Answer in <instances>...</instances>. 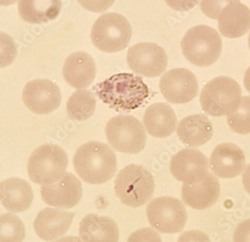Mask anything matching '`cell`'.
Segmentation results:
<instances>
[{"mask_svg": "<svg viewBox=\"0 0 250 242\" xmlns=\"http://www.w3.org/2000/svg\"><path fill=\"white\" fill-rule=\"evenodd\" d=\"M26 236V229L22 220L16 215H0V242H22Z\"/></svg>", "mask_w": 250, "mask_h": 242, "instance_id": "obj_26", "label": "cell"}, {"mask_svg": "<svg viewBox=\"0 0 250 242\" xmlns=\"http://www.w3.org/2000/svg\"><path fill=\"white\" fill-rule=\"evenodd\" d=\"M160 89L168 102L183 105L194 99L199 91L197 78L185 68H175L161 77Z\"/></svg>", "mask_w": 250, "mask_h": 242, "instance_id": "obj_11", "label": "cell"}, {"mask_svg": "<svg viewBox=\"0 0 250 242\" xmlns=\"http://www.w3.org/2000/svg\"><path fill=\"white\" fill-rule=\"evenodd\" d=\"M218 27L222 35L229 39L244 36L250 29V10L241 2L229 4L222 11Z\"/></svg>", "mask_w": 250, "mask_h": 242, "instance_id": "obj_22", "label": "cell"}, {"mask_svg": "<svg viewBox=\"0 0 250 242\" xmlns=\"http://www.w3.org/2000/svg\"><path fill=\"white\" fill-rule=\"evenodd\" d=\"M170 170L178 181L194 184L208 173V160L197 149H184L171 159Z\"/></svg>", "mask_w": 250, "mask_h": 242, "instance_id": "obj_14", "label": "cell"}, {"mask_svg": "<svg viewBox=\"0 0 250 242\" xmlns=\"http://www.w3.org/2000/svg\"><path fill=\"white\" fill-rule=\"evenodd\" d=\"M132 28L123 15L106 13L98 18L92 28L91 39L97 48L105 53H116L128 46Z\"/></svg>", "mask_w": 250, "mask_h": 242, "instance_id": "obj_7", "label": "cell"}, {"mask_svg": "<svg viewBox=\"0 0 250 242\" xmlns=\"http://www.w3.org/2000/svg\"><path fill=\"white\" fill-rule=\"evenodd\" d=\"M18 0H0V5L2 6H8V5H13Z\"/></svg>", "mask_w": 250, "mask_h": 242, "instance_id": "obj_38", "label": "cell"}, {"mask_svg": "<svg viewBox=\"0 0 250 242\" xmlns=\"http://www.w3.org/2000/svg\"><path fill=\"white\" fill-rule=\"evenodd\" d=\"M241 95L235 80L226 76L215 77L201 91V106L210 116H228L239 106Z\"/></svg>", "mask_w": 250, "mask_h": 242, "instance_id": "obj_6", "label": "cell"}, {"mask_svg": "<svg viewBox=\"0 0 250 242\" xmlns=\"http://www.w3.org/2000/svg\"><path fill=\"white\" fill-rule=\"evenodd\" d=\"M95 95L117 112H130L149 96V88L140 76L120 73L111 76L92 88Z\"/></svg>", "mask_w": 250, "mask_h": 242, "instance_id": "obj_1", "label": "cell"}, {"mask_svg": "<svg viewBox=\"0 0 250 242\" xmlns=\"http://www.w3.org/2000/svg\"><path fill=\"white\" fill-rule=\"evenodd\" d=\"M109 144L120 153L137 154L146 146V131L143 124L132 116H117L106 124Z\"/></svg>", "mask_w": 250, "mask_h": 242, "instance_id": "obj_8", "label": "cell"}, {"mask_svg": "<svg viewBox=\"0 0 250 242\" xmlns=\"http://www.w3.org/2000/svg\"><path fill=\"white\" fill-rule=\"evenodd\" d=\"M143 123L147 133L154 137H168L176 129L175 112L166 103H156L145 112Z\"/></svg>", "mask_w": 250, "mask_h": 242, "instance_id": "obj_20", "label": "cell"}, {"mask_svg": "<svg viewBox=\"0 0 250 242\" xmlns=\"http://www.w3.org/2000/svg\"><path fill=\"white\" fill-rule=\"evenodd\" d=\"M178 242H210V241L206 233L198 230H190L182 233Z\"/></svg>", "mask_w": 250, "mask_h": 242, "instance_id": "obj_33", "label": "cell"}, {"mask_svg": "<svg viewBox=\"0 0 250 242\" xmlns=\"http://www.w3.org/2000/svg\"><path fill=\"white\" fill-rule=\"evenodd\" d=\"M146 213L150 225L162 233H179L188 220L184 204L179 199L170 197L153 199L147 205Z\"/></svg>", "mask_w": 250, "mask_h": 242, "instance_id": "obj_9", "label": "cell"}, {"mask_svg": "<svg viewBox=\"0 0 250 242\" xmlns=\"http://www.w3.org/2000/svg\"><path fill=\"white\" fill-rule=\"evenodd\" d=\"M75 213L46 208L38 214L34 229L41 239L47 242L64 236L72 223Z\"/></svg>", "mask_w": 250, "mask_h": 242, "instance_id": "obj_17", "label": "cell"}, {"mask_svg": "<svg viewBox=\"0 0 250 242\" xmlns=\"http://www.w3.org/2000/svg\"><path fill=\"white\" fill-rule=\"evenodd\" d=\"M33 198L32 187L25 180L10 178L0 183V201L9 212H25L32 205Z\"/></svg>", "mask_w": 250, "mask_h": 242, "instance_id": "obj_19", "label": "cell"}, {"mask_svg": "<svg viewBox=\"0 0 250 242\" xmlns=\"http://www.w3.org/2000/svg\"><path fill=\"white\" fill-rule=\"evenodd\" d=\"M243 184L244 189L250 194V164L247 166L243 174Z\"/></svg>", "mask_w": 250, "mask_h": 242, "instance_id": "obj_35", "label": "cell"}, {"mask_svg": "<svg viewBox=\"0 0 250 242\" xmlns=\"http://www.w3.org/2000/svg\"><path fill=\"white\" fill-rule=\"evenodd\" d=\"M56 242H83L81 239L74 236H67V237L62 238L60 240L56 241Z\"/></svg>", "mask_w": 250, "mask_h": 242, "instance_id": "obj_37", "label": "cell"}, {"mask_svg": "<svg viewBox=\"0 0 250 242\" xmlns=\"http://www.w3.org/2000/svg\"><path fill=\"white\" fill-rule=\"evenodd\" d=\"M245 166L244 152L232 143L218 145L210 155V170L220 178H235L242 173Z\"/></svg>", "mask_w": 250, "mask_h": 242, "instance_id": "obj_15", "label": "cell"}, {"mask_svg": "<svg viewBox=\"0 0 250 242\" xmlns=\"http://www.w3.org/2000/svg\"><path fill=\"white\" fill-rule=\"evenodd\" d=\"M18 55V47L11 36L0 32V67L12 64Z\"/></svg>", "mask_w": 250, "mask_h": 242, "instance_id": "obj_28", "label": "cell"}, {"mask_svg": "<svg viewBox=\"0 0 250 242\" xmlns=\"http://www.w3.org/2000/svg\"><path fill=\"white\" fill-rule=\"evenodd\" d=\"M235 2H240V0H201L200 8L206 16L217 20L227 5Z\"/></svg>", "mask_w": 250, "mask_h": 242, "instance_id": "obj_29", "label": "cell"}, {"mask_svg": "<svg viewBox=\"0 0 250 242\" xmlns=\"http://www.w3.org/2000/svg\"><path fill=\"white\" fill-rule=\"evenodd\" d=\"M177 134L182 143L191 147H198L211 139L213 125L205 115H192L179 122Z\"/></svg>", "mask_w": 250, "mask_h": 242, "instance_id": "obj_23", "label": "cell"}, {"mask_svg": "<svg viewBox=\"0 0 250 242\" xmlns=\"http://www.w3.org/2000/svg\"><path fill=\"white\" fill-rule=\"evenodd\" d=\"M67 164L68 158L64 149L57 145H42L32 153L28 160V175L36 184H53L66 174Z\"/></svg>", "mask_w": 250, "mask_h": 242, "instance_id": "obj_5", "label": "cell"}, {"mask_svg": "<svg viewBox=\"0 0 250 242\" xmlns=\"http://www.w3.org/2000/svg\"><path fill=\"white\" fill-rule=\"evenodd\" d=\"M96 66L92 56L85 52L70 55L63 66V76L66 82L76 88H85L93 82Z\"/></svg>", "mask_w": 250, "mask_h": 242, "instance_id": "obj_18", "label": "cell"}, {"mask_svg": "<svg viewBox=\"0 0 250 242\" xmlns=\"http://www.w3.org/2000/svg\"><path fill=\"white\" fill-rule=\"evenodd\" d=\"M73 163L77 175L88 184L106 183L117 170L116 154L101 142H88L81 146L74 154Z\"/></svg>", "mask_w": 250, "mask_h": 242, "instance_id": "obj_2", "label": "cell"}, {"mask_svg": "<svg viewBox=\"0 0 250 242\" xmlns=\"http://www.w3.org/2000/svg\"><path fill=\"white\" fill-rule=\"evenodd\" d=\"M79 229L83 242H119V228L108 217L86 215L80 223Z\"/></svg>", "mask_w": 250, "mask_h": 242, "instance_id": "obj_21", "label": "cell"}, {"mask_svg": "<svg viewBox=\"0 0 250 242\" xmlns=\"http://www.w3.org/2000/svg\"><path fill=\"white\" fill-rule=\"evenodd\" d=\"M166 3L172 8L178 11H186L194 8L199 0H165Z\"/></svg>", "mask_w": 250, "mask_h": 242, "instance_id": "obj_34", "label": "cell"}, {"mask_svg": "<svg viewBox=\"0 0 250 242\" xmlns=\"http://www.w3.org/2000/svg\"><path fill=\"white\" fill-rule=\"evenodd\" d=\"M244 84L245 88L250 93V67L246 71L245 75H244Z\"/></svg>", "mask_w": 250, "mask_h": 242, "instance_id": "obj_36", "label": "cell"}, {"mask_svg": "<svg viewBox=\"0 0 250 242\" xmlns=\"http://www.w3.org/2000/svg\"><path fill=\"white\" fill-rule=\"evenodd\" d=\"M248 42H249V47H250V36H249Z\"/></svg>", "mask_w": 250, "mask_h": 242, "instance_id": "obj_39", "label": "cell"}, {"mask_svg": "<svg viewBox=\"0 0 250 242\" xmlns=\"http://www.w3.org/2000/svg\"><path fill=\"white\" fill-rule=\"evenodd\" d=\"M155 188L154 177L143 166H127L122 169L115 181V192L124 205L136 208L152 198Z\"/></svg>", "mask_w": 250, "mask_h": 242, "instance_id": "obj_3", "label": "cell"}, {"mask_svg": "<svg viewBox=\"0 0 250 242\" xmlns=\"http://www.w3.org/2000/svg\"><path fill=\"white\" fill-rule=\"evenodd\" d=\"M127 61L136 74L146 77H156L166 71L168 56L163 47L157 44L139 43L130 47Z\"/></svg>", "mask_w": 250, "mask_h": 242, "instance_id": "obj_10", "label": "cell"}, {"mask_svg": "<svg viewBox=\"0 0 250 242\" xmlns=\"http://www.w3.org/2000/svg\"><path fill=\"white\" fill-rule=\"evenodd\" d=\"M234 242H250V219L244 220L237 226Z\"/></svg>", "mask_w": 250, "mask_h": 242, "instance_id": "obj_32", "label": "cell"}, {"mask_svg": "<svg viewBox=\"0 0 250 242\" xmlns=\"http://www.w3.org/2000/svg\"><path fill=\"white\" fill-rule=\"evenodd\" d=\"M220 194V182L210 173L194 184L184 183L181 188L184 202L196 210H203L211 207L217 202Z\"/></svg>", "mask_w": 250, "mask_h": 242, "instance_id": "obj_16", "label": "cell"}, {"mask_svg": "<svg viewBox=\"0 0 250 242\" xmlns=\"http://www.w3.org/2000/svg\"><path fill=\"white\" fill-rule=\"evenodd\" d=\"M41 194L47 205L59 209H71L82 198V184L75 176L66 173L57 182L42 185Z\"/></svg>", "mask_w": 250, "mask_h": 242, "instance_id": "obj_13", "label": "cell"}, {"mask_svg": "<svg viewBox=\"0 0 250 242\" xmlns=\"http://www.w3.org/2000/svg\"><path fill=\"white\" fill-rule=\"evenodd\" d=\"M222 46L218 32L207 25L191 28L181 41V49L187 60L199 67H207L217 62Z\"/></svg>", "mask_w": 250, "mask_h": 242, "instance_id": "obj_4", "label": "cell"}, {"mask_svg": "<svg viewBox=\"0 0 250 242\" xmlns=\"http://www.w3.org/2000/svg\"><path fill=\"white\" fill-rule=\"evenodd\" d=\"M67 112L71 119L77 122L87 120L96 109L95 96L88 90H77L67 102Z\"/></svg>", "mask_w": 250, "mask_h": 242, "instance_id": "obj_25", "label": "cell"}, {"mask_svg": "<svg viewBox=\"0 0 250 242\" xmlns=\"http://www.w3.org/2000/svg\"><path fill=\"white\" fill-rule=\"evenodd\" d=\"M85 9L95 13H101L110 8L116 0H77Z\"/></svg>", "mask_w": 250, "mask_h": 242, "instance_id": "obj_31", "label": "cell"}, {"mask_svg": "<svg viewBox=\"0 0 250 242\" xmlns=\"http://www.w3.org/2000/svg\"><path fill=\"white\" fill-rule=\"evenodd\" d=\"M227 122L235 133H250V96L241 98L238 108L227 116Z\"/></svg>", "mask_w": 250, "mask_h": 242, "instance_id": "obj_27", "label": "cell"}, {"mask_svg": "<svg viewBox=\"0 0 250 242\" xmlns=\"http://www.w3.org/2000/svg\"><path fill=\"white\" fill-rule=\"evenodd\" d=\"M22 100L32 112L44 115L58 109L61 105L62 95L55 83L45 79H36L25 86Z\"/></svg>", "mask_w": 250, "mask_h": 242, "instance_id": "obj_12", "label": "cell"}, {"mask_svg": "<svg viewBox=\"0 0 250 242\" xmlns=\"http://www.w3.org/2000/svg\"><path fill=\"white\" fill-rule=\"evenodd\" d=\"M61 0H20L18 11L23 21L41 24L56 19L61 11Z\"/></svg>", "mask_w": 250, "mask_h": 242, "instance_id": "obj_24", "label": "cell"}, {"mask_svg": "<svg viewBox=\"0 0 250 242\" xmlns=\"http://www.w3.org/2000/svg\"><path fill=\"white\" fill-rule=\"evenodd\" d=\"M127 242H162V241L154 230L150 228H143L132 233Z\"/></svg>", "mask_w": 250, "mask_h": 242, "instance_id": "obj_30", "label": "cell"}]
</instances>
